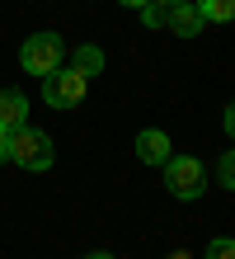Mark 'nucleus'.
I'll use <instances>...</instances> for the list:
<instances>
[{
	"mask_svg": "<svg viewBox=\"0 0 235 259\" xmlns=\"http://www.w3.org/2000/svg\"><path fill=\"white\" fill-rule=\"evenodd\" d=\"M10 160L19 165V170H33V175H42V170H52V160H57V146H52V137H47L42 127H14L10 132Z\"/></svg>",
	"mask_w": 235,
	"mask_h": 259,
	"instance_id": "f257e3e1",
	"label": "nucleus"
},
{
	"mask_svg": "<svg viewBox=\"0 0 235 259\" xmlns=\"http://www.w3.org/2000/svg\"><path fill=\"white\" fill-rule=\"evenodd\" d=\"M61 57H66L61 33H33V38H24V48H19V66L28 75H52L61 66Z\"/></svg>",
	"mask_w": 235,
	"mask_h": 259,
	"instance_id": "f03ea898",
	"label": "nucleus"
},
{
	"mask_svg": "<svg viewBox=\"0 0 235 259\" xmlns=\"http://www.w3.org/2000/svg\"><path fill=\"white\" fill-rule=\"evenodd\" d=\"M165 189L174 193V198H183V203H193V198L207 189V170H202V160H193V156H169L165 160Z\"/></svg>",
	"mask_w": 235,
	"mask_h": 259,
	"instance_id": "7ed1b4c3",
	"label": "nucleus"
},
{
	"mask_svg": "<svg viewBox=\"0 0 235 259\" xmlns=\"http://www.w3.org/2000/svg\"><path fill=\"white\" fill-rule=\"evenodd\" d=\"M89 90V75H80L75 66H57L52 75H42V99L52 109H75Z\"/></svg>",
	"mask_w": 235,
	"mask_h": 259,
	"instance_id": "20e7f679",
	"label": "nucleus"
},
{
	"mask_svg": "<svg viewBox=\"0 0 235 259\" xmlns=\"http://www.w3.org/2000/svg\"><path fill=\"white\" fill-rule=\"evenodd\" d=\"M165 24L174 28L179 38H198L202 28H207V24H202V14H198V5H193V0H183V5H174V10H165Z\"/></svg>",
	"mask_w": 235,
	"mask_h": 259,
	"instance_id": "39448f33",
	"label": "nucleus"
},
{
	"mask_svg": "<svg viewBox=\"0 0 235 259\" xmlns=\"http://www.w3.org/2000/svg\"><path fill=\"white\" fill-rule=\"evenodd\" d=\"M28 123V99L19 95V90H0V127L14 132Z\"/></svg>",
	"mask_w": 235,
	"mask_h": 259,
	"instance_id": "423d86ee",
	"label": "nucleus"
},
{
	"mask_svg": "<svg viewBox=\"0 0 235 259\" xmlns=\"http://www.w3.org/2000/svg\"><path fill=\"white\" fill-rule=\"evenodd\" d=\"M136 156L146 160V165H165L169 160V137L160 127H146V132L136 137Z\"/></svg>",
	"mask_w": 235,
	"mask_h": 259,
	"instance_id": "0eeeda50",
	"label": "nucleus"
},
{
	"mask_svg": "<svg viewBox=\"0 0 235 259\" xmlns=\"http://www.w3.org/2000/svg\"><path fill=\"white\" fill-rule=\"evenodd\" d=\"M193 5L202 14V24H226L235 14V0H193Z\"/></svg>",
	"mask_w": 235,
	"mask_h": 259,
	"instance_id": "6e6552de",
	"label": "nucleus"
},
{
	"mask_svg": "<svg viewBox=\"0 0 235 259\" xmlns=\"http://www.w3.org/2000/svg\"><path fill=\"white\" fill-rule=\"evenodd\" d=\"M71 66L80 71V75H99V71H104V52L94 48V42H89V48H75V62H71Z\"/></svg>",
	"mask_w": 235,
	"mask_h": 259,
	"instance_id": "1a4fd4ad",
	"label": "nucleus"
},
{
	"mask_svg": "<svg viewBox=\"0 0 235 259\" xmlns=\"http://www.w3.org/2000/svg\"><path fill=\"white\" fill-rule=\"evenodd\" d=\"M207 259H235V245H230L226 236H216L212 245H207Z\"/></svg>",
	"mask_w": 235,
	"mask_h": 259,
	"instance_id": "9d476101",
	"label": "nucleus"
},
{
	"mask_svg": "<svg viewBox=\"0 0 235 259\" xmlns=\"http://www.w3.org/2000/svg\"><path fill=\"white\" fill-rule=\"evenodd\" d=\"M141 19H146V28H160L165 24V10L160 5H146V10H141Z\"/></svg>",
	"mask_w": 235,
	"mask_h": 259,
	"instance_id": "9b49d317",
	"label": "nucleus"
},
{
	"mask_svg": "<svg viewBox=\"0 0 235 259\" xmlns=\"http://www.w3.org/2000/svg\"><path fill=\"white\" fill-rule=\"evenodd\" d=\"M230 165H235V156H230V151H226V156H221V184H226V189L235 184V175H230Z\"/></svg>",
	"mask_w": 235,
	"mask_h": 259,
	"instance_id": "f8f14e48",
	"label": "nucleus"
},
{
	"mask_svg": "<svg viewBox=\"0 0 235 259\" xmlns=\"http://www.w3.org/2000/svg\"><path fill=\"white\" fill-rule=\"evenodd\" d=\"M5 160H10V132L0 127V165H5Z\"/></svg>",
	"mask_w": 235,
	"mask_h": 259,
	"instance_id": "ddd939ff",
	"label": "nucleus"
},
{
	"mask_svg": "<svg viewBox=\"0 0 235 259\" xmlns=\"http://www.w3.org/2000/svg\"><path fill=\"white\" fill-rule=\"evenodd\" d=\"M118 5H127V10H146L151 0H118Z\"/></svg>",
	"mask_w": 235,
	"mask_h": 259,
	"instance_id": "4468645a",
	"label": "nucleus"
},
{
	"mask_svg": "<svg viewBox=\"0 0 235 259\" xmlns=\"http://www.w3.org/2000/svg\"><path fill=\"white\" fill-rule=\"evenodd\" d=\"M151 5H160V10H174V5H183V0H151Z\"/></svg>",
	"mask_w": 235,
	"mask_h": 259,
	"instance_id": "2eb2a0df",
	"label": "nucleus"
},
{
	"mask_svg": "<svg viewBox=\"0 0 235 259\" xmlns=\"http://www.w3.org/2000/svg\"><path fill=\"white\" fill-rule=\"evenodd\" d=\"M85 259H113V254H108V250H94V254H85Z\"/></svg>",
	"mask_w": 235,
	"mask_h": 259,
	"instance_id": "dca6fc26",
	"label": "nucleus"
},
{
	"mask_svg": "<svg viewBox=\"0 0 235 259\" xmlns=\"http://www.w3.org/2000/svg\"><path fill=\"white\" fill-rule=\"evenodd\" d=\"M174 259H188V254H174Z\"/></svg>",
	"mask_w": 235,
	"mask_h": 259,
	"instance_id": "f3484780",
	"label": "nucleus"
}]
</instances>
